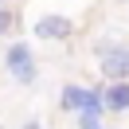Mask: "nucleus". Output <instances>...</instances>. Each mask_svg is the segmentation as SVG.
Listing matches in <instances>:
<instances>
[{
    "instance_id": "nucleus-1",
    "label": "nucleus",
    "mask_w": 129,
    "mask_h": 129,
    "mask_svg": "<svg viewBox=\"0 0 129 129\" xmlns=\"http://www.w3.org/2000/svg\"><path fill=\"white\" fill-rule=\"evenodd\" d=\"M63 110L78 113V117H98L106 106H102V94H98V90H86V86H63Z\"/></svg>"
},
{
    "instance_id": "nucleus-2",
    "label": "nucleus",
    "mask_w": 129,
    "mask_h": 129,
    "mask_svg": "<svg viewBox=\"0 0 129 129\" xmlns=\"http://www.w3.org/2000/svg\"><path fill=\"white\" fill-rule=\"evenodd\" d=\"M4 63H8V74L16 82H35V59H31V47L27 43H12L8 47V55H4Z\"/></svg>"
},
{
    "instance_id": "nucleus-3",
    "label": "nucleus",
    "mask_w": 129,
    "mask_h": 129,
    "mask_svg": "<svg viewBox=\"0 0 129 129\" xmlns=\"http://www.w3.org/2000/svg\"><path fill=\"white\" fill-rule=\"evenodd\" d=\"M102 74L110 82H129V47H102Z\"/></svg>"
},
{
    "instance_id": "nucleus-4",
    "label": "nucleus",
    "mask_w": 129,
    "mask_h": 129,
    "mask_svg": "<svg viewBox=\"0 0 129 129\" xmlns=\"http://www.w3.org/2000/svg\"><path fill=\"white\" fill-rule=\"evenodd\" d=\"M35 35L39 39H67L71 35V20L67 16H43V20H35Z\"/></svg>"
},
{
    "instance_id": "nucleus-5",
    "label": "nucleus",
    "mask_w": 129,
    "mask_h": 129,
    "mask_svg": "<svg viewBox=\"0 0 129 129\" xmlns=\"http://www.w3.org/2000/svg\"><path fill=\"white\" fill-rule=\"evenodd\" d=\"M102 106H106V110H113V113L129 110V82H110V90L102 94Z\"/></svg>"
},
{
    "instance_id": "nucleus-6",
    "label": "nucleus",
    "mask_w": 129,
    "mask_h": 129,
    "mask_svg": "<svg viewBox=\"0 0 129 129\" xmlns=\"http://www.w3.org/2000/svg\"><path fill=\"white\" fill-rule=\"evenodd\" d=\"M8 24H12V12H8V8H0V35L8 31Z\"/></svg>"
},
{
    "instance_id": "nucleus-7",
    "label": "nucleus",
    "mask_w": 129,
    "mask_h": 129,
    "mask_svg": "<svg viewBox=\"0 0 129 129\" xmlns=\"http://www.w3.org/2000/svg\"><path fill=\"white\" fill-rule=\"evenodd\" d=\"M78 125L82 129H102V121H98V117H78Z\"/></svg>"
}]
</instances>
